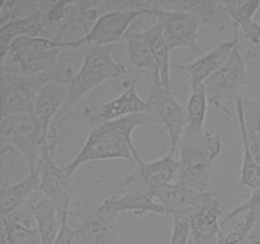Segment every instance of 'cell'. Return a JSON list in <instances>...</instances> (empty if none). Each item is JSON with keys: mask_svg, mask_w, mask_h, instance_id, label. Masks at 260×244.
<instances>
[{"mask_svg": "<svg viewBox=\"0 0 260 244\" xmlns=\"http://www.w3.org/2000/svg\"><path fill=\"white\" fill-rule=\"evenodd\" d=\"M245 53L248 55V57L250 58V60H259L260 61V50H253V48H249Z\"/></svg>", "mask_w": 260, "mask_h": 244, "instance_id": "33", "label": "cell"}, {"mask_svg": "<svg viewBox=\"0 0 260 244\" xmlns=\"http://www.w3.org/2000/svg\"><path fill=\"white\" fill-rule=\"evenodd\" d=\"M151 15V10H121L101 15L89 33L81 37L84 45L111 46L122 41L128 28L139 18Z\"/></svg>", "mask_w": 260, "mask_h": 244, "instance_id": "12", "label": "cell"}, {"mask_svg": "<svg viewBox=\"0 0 260 244\" xmlns=\"http://www.w3.org/2000/svg\"><path fill=\"white\" fill-rule=\"evenodd\" d=\"M139 74L140 71L136 70L128 86L119 96L102 104L98 113L102 118L112 121V119H118L122 117L132 116V114L149 112L147 102L142 99L137 93Z\"/></svg>", "mask_w": 260, "mask_h": 244, "instance_id": "17", "label": "cell"}, {"mask_svg": "<svg viewBox=\"0 0 260 244\" xmlns=\"http://www.w3.org/2000/svg\"><path fill=\"white\" fill-rule=\"evenodd\" d=\"M74 244H85V243H84V241L81 240L80 238H78V236H76V239H75V241H74Z\"/></svg>", "mask_w": 260, "mask_h": 244, "instance_id": "34", "label": "cell"}, {"mask_svg": "<svg viewBox=\"0 0 260 244\" xmlns=\"http://www.w3.org/2000/svg\"><path fill=\"white\" fill-rule=\"evenodd\" d=\"M56 147L57 142L43 152L40 164V192L55 205L61 221H63L70 219L75 190L71 177L63 169V165L60 167L56 163Z\"/></svg>", "mask_w": 260, "mask_h": 244, "instance_id": "8", "label": "cell"}, {"mask_svg": "<svg viewBox=\"0 0 260 244\" xmlns=\"http://www.w3.org/2000/svg\"><path fill=\"white\" fill-rule=\"evenodd\" d=\"M99 208L104 212L118 216L127 214L128 216H144L146 214L170 216L167 207L155 201L145 192H121L111 196L98 203Z\"/></svg>", "mask_w": 260, "mask_h": 244, "instance_id": "14", "label": "cell"}, {"mask_svg": "<svg viewBox=\"0 0 260 244\" xmlns=\"http://www.w3.org/2000/svg\"><path fill=\"white\" fill-rule=\"evenodd\" d=\"M245 244H260V224L253 229V231L250 233V235L246 239Z\"/></svg>", "mask_w": 260, "mask_h": 244, "instance_id": "32", "label": "cell"}, {"mask_svg": "<svg viewBox=\"0 0 260 244\" xmlns=\"http://www.w3.org/2000/svg\"><path fill=\"white\" fill-rule=\"evenodd\" d=\"M222 7L244 37L254 45H259L260 23L255 20V15L260 10V2H223Z\"/></svg>", "mask_w": 260, "mask_h": 244, "instance_id": "21", "label": "cell"}, {"mask_svg": "<svg viewBox=\"0 0 260 244\" xmlns=\"http://www.w3.org/2000/svg\"><path fill=\"white\" fill-rule=\"evenodd\" d=\"M68 97V85L50 83L40 92L35 104V113L42 126L43 136L48 139L52 131V119L58 116Z\"/></svg>", "mask_w": 260, "mask_h": 244, "instance_id": "19", "label": "cell"}, {"mask_svg": "<svg viewBox=\"0 0 260 244\" xmlns=\"http://www.w3.org/2000/svg\"><path fill=\"white\" fill-rule=\"evenodd\" d=\"M233 29L234 37L231 40L218 43L212 50L203 53L202 56H200L193 63L173 65L174 69L185 71L189 75L190 89H196L197 86L205 84V81L208 78H211L216 71L220 70L228 63L236 43L239 42V28L233 24Z\"/></svg>", "mask_w": 260, "mask_h": 244, "instance_id": "13", "label": "cell"}, {"mask_svg": "<svg viewBox=\"0 0 260 244\" xmlns=\"http://www.w3.org/2000/svg\"><path fill=\"white\" fill-rule=\"evenodd\" d=\"M249 61L250 58L241 52L238 42L228 63L205 81L210 104L233 118H236V114L231 112L229 104H236L241 98V90L249 84Z\"/></svg>", "mask_w": 260, "mask_h": 244, "instance_id": "6", "label": "cell"}, {"mask_svg": "<svg viewBox=\"0 0 260 244\" xmlns=\"http://www.w3.org/2000/svg\"><path fill=\"white\" fill-rule=\"evenodd\" d=\"M76 239V231L75 229L70 228L69 225V220H63L61 223L60 233H58L57 238L55 239L53 244H74Z\"/></svg>", "mask_w": 260, "mask_h": 244, "instance_id": "31", "label": "cell"}, {"mask_svg": "<svg viewBox=\"0 0 260 244\" xmlns=\"http://www.w3.org/2000/svg\"><path fill=\"white\" fill-rule=\"evenodd\" d=\"M159 7L162 9H178L192 13L201 20L202 24L210 25L217 32H225L229 28V20H231L221 2H208V0L159 2Z\"/></svg>", "mask_w": 260, "mask_h": 244, "instance_id": "15", "label": "cell"}, {"mask_svg": "<svg viewBox=\"0 0 260 244\" xmlns=\"http://www.w3.org/2000/svg\"><path fill=\"white\" fill-rule=\"evenodd\" d=\"M2 154L8 150L22 152L27 163L28 172L40 169L43 152L52 144L58 141L57 131L53 127L48 139L43 136L42 126L35 112L15 113L2 117L0 124Z\"/></svg>", "mask_w": 260, "mask_h": 244, "instance_id": "5", "label": "cell"}, {"mask_svg": "<svg viewBox=\"0 0 260 244\" xmlns=\"http://www.w3.org/2000/svg\"><path fill=\"white\" fill-rule=\"evenodd\" d=\"M146 102L149 113H151L167 130L170 140L169 150L177 154L189 125L187 108L175 99L173 92L164 88L159 70L152 73Z\"/></svg>", "mask_w": 260, "mask_h": 244, "instance_id": "7", "label": "cell"}, {"mask_svg": "<svg viewBox=\"0 0 260 244\" xmlns=\"http://www.w3.org/2000/svg\"><path fill=\"white\" fill-rule=\"evenodd\" d=\"M62 51L63 48L51 51L12 48V50H9V53L14 56L15 60L18 61L23 74H25V75H36V74L50 73V71L57 69V66L61 64L58 61V56L61 55Z\"/></svg>", "mask_w": 260, "mask_h": 244, "instance_id": "26", "label": "cell"}, {"mask_svg": "<svg viewBox=\"0 0 260 244\" xmlns=\"http://www.w3.org/2000/svg\"><path fill=\"white\" fill-rule=\"evenodd\" d=\"M151 15L161 24L162 33L170 51L189 48L200 56L205 53L198 45L200 27L202 23L194 14L184 10L162 9L157 2L156 8L151 10Z\"/></svg>", "mask_w": 260, "mask_h": 244, "instance_id": "9", "label": "cell"}, {"mask_svg": "<svg viewBox=\"0 0 260 244\" xmlns=\"http://www.w3.org/2000/svg\"><path fill=\"white\" fill-rule=\"evenodd\" d=\"M223 214L218 193L213 188L203 192L202 200L189 218L193 244H220Z\"/></svg>", "mask_w": 260, "mask_h": 244, "instance_id": "10", "label": "cell"}, {"mask_svg": "<svg viewBox=\"0 0 260 244\" xmlns=\"http://www.w3.org/2000/svg\"><path fill=\"white\" fill-rule=\"evenodd\" d=\"M27 206L35 219L36 228L38 229L41 236V243L53 244L60 233L61 223H62L57 208L45 196L29 201Z\"/></svg>", "mask_w": 260, "mask_h": 244, "instance_id": "25", "label": "cell"}, {"mask_svg": "<svg viewBox=\"0 0 260 244\" xmlns=\"http://www.w3.org/2000/svg\"><path fill=\"white\" fill-rule=\"evenodd\" d=\"M83 116L88 122L89 134L74 159L63 165V169L70 177L83 164L98 160L123 159L136 167L142 158L132 140L134 131L146 125L159 124L149 112L108 121L102 118L90 107L85 106Z\"/></svg>", "mask_w": 260, "mask_h": 244, "instance_id": "1", "label": "cell"}, {"mask_svg": "<svg viewBox=\"0 0 260 244\" xmlns=\"http://www.w3.org/2000/svg\"><path fill=\"white\" fill-rule=\"evenodd\" d=\"M48 2L45 8L36 14L27 18H17L10 23L0 27V61L7 57L12 43L19 37H46L45 25H43V13L47 8Z\"/></svg>", "mask_w": 260, "mask_h": 244, "instance_id": "20", "label": "cell"}, {"mask_svg": "<svg viewBox=\"0 0 260 244\" xmlns=\"http://www.w3.org/2000/svg\"><path fill=\"white\" fill-rule=\"evenodd\" d=\"M36 191H40V169L36 172H28L23 179L13 185H2V215H8L24 207L30 195Z\"/></svg>", "mask_w": 260, "mask_h": 244, "instance_id": "23", "label": "cell"}, {"mask_svg": "<svg viewBox=\"0 0 260 244\" xmlns=\"http://www.w3.org/2000/svg\"><path fill=\"white\" fill-rule=\"evenodd\" d=\"M192 211H184V212L173 214L170 218L173 221L172 238L168 244H188L190 238V224L189 218Z\"/></svg>", "mask_w": 260, "mask_h": 244, "instance_id": "29", "label": "cell"}, {"mask_svg": "<svg viewBox=\"0 0 260 244\" xmlns=\"http://www.w3.org/2000/svg\"><path fill=\"white\" fill-rule=\"evenodd\" d=\"M3 244H42L38 229L29 208L24 207L8 215H2Z\"/></svg>", "mask_w": 260, "mask_h": 244, "instance_id": "18", "label": "cell"}, {"mask_svg": "<svg viewBox=\"0 0 260 244\" xmlns=\"http://www.w3.org/2000/svg\"><path fill=\"white\" fill-rule=\"evenodd\" d=\"M222 150L220 132L196 131L188 126L179 147V182L197 192L212 190L213 165Z\"/></svg>", "mask_w": 260, "mask_h": 244, "instance_id": "3", "label": "cell"}, {"mask_svg": "<svg viewBox=\"0 0 260 244\" xmlns=\"http://www.w3.org/2000/svg\"><path fill=\"white\" fill-rule=\"evenodd\" d=\"M114 46H81L83 64L68 85V97L57 117H68L86 94L107 80H119L126 75V66L113 58Z\"/></svg>", "mask_w": 260, "mask_h": 244, "instance_id": "4", "label": "cell"}, {"mask_svg": "<svg viewBox=\"0 0 260 244\" xmlns=\"http://www.w3.org/2000/svg\"><path fill=\"white\" fill-rule=\"evenodd\" d=\"M145 42L149 46L151 51L154 60L156 63L157 70H159L161 83L167 90L173 92L172 89V78H170V71H172V63H170V48L165 41L164 33H162L161 24L156 20V23L152 25H144L141 32Z\"/></svg>", "mask_w": 260, "mask_h": 244, "instance_id": "22", "label": "cell"}, {"mask_svg": "<svg viewBox=\"0 0 260 244\" xmlns=\"http://www.w3.org/2000/svg\"><path fill=\"white\" fill-rule=\"evenodd\" d=\"M208 96L205 84L197 86L196 89H190V96L187 102L188 126L196 131H205V122L207 117L208 108Z\"/></svg>", "mask_w": 260, "mask_h": 244, "instance_id": "28", "label": "cell"}, {"mask_svg": "<svg viewBox=\"0 0 260 244\" xmlns=\"http://www.w3.org/2000/svg\"><path fill=\"white\" fill-rule=\"evenodd\" d=\"M235 119L238 121L239 131H240L241 146H243V160H241L240 168V186L249 188L251 191H255L260 188V169L258 164H256L255 159H254L250 145H249L248 129H246L245 113H244V104L241 98H239L235 104Z\"/></svg>", "mask_w": 260, "mask_h": 244, "instance_id": "24", "label": "cell"}, {"mask_svg": "<svg viewBox=\"0 0 260 244\" xmlns=\"http://www.w3.org/2000/svg\"><path fill=\"white\" fill-rule=\"evenodd\" d=\"M75 71L68 63H61L53 71L36 75L22 73L19 64L13 55L0 61L2 84V117L24 112H35L36 99L40 92L50 83L69 85Z\"/></svg>", "mask_w": 260, "mask_h": 244, "instance_id": "2", "label": "cell"}, {"mask_svg": "<svg viewBox=\"0 0 260 244\" xmlns=\"http://www.w3.org/2000/svg\"><path fill=\"white\" fill-rule=\"evenodd\" d=\"M145 25V17L139 18L128 30L126 35L123 36L122 41L127 43V53H128V58L131 61L132 65L136 68L137 71L141 70H150L154 73L157 70L156 63L154 60L151 51H150L149 46L145 42L144 37H142L141 32L142 28Z\"/></svg>", "mask_w": 260, "mask_h": 244, "instance_id": "27", "label": "cell"}, {"mask_svg": "<svg viewBox=\"0 0 260 244\" xmlns=\"http://www.w3.org/2000/svg\"><path fill=\"white\" fill-rule=\"evenodd\" d=\"M147 195L170 211V216L177 212L190 211L198 206L203 192H197L182 182L157 186L147 190Z\"/></svg>", "mask_w": 260, "mask_h": 244, "instance_id": "16", "label": "cell"}, {"mask_svg": "<svg viewBox=\"0 0 260 244\" xmlns=\"http://www.w3.org/2000/svg\"><path fill=\"white\" fill-rule=\"evenodd\" d=\"M71 219H78L76 224V236L85 244H117L119 234L117 216L113 214L104 212L98 205L91 207H78L71 211Z\"/></svg>", "mask_w": 260, "mask_h": 244, "instance_id": "11", "label": "cell"}, {"mask_svg": "<svg viewBox=\"0 0 260 244\" xmlns=\"http://www.w3.org/2000/svg\"><path fill=\"white\" fill-rule=\"evenodd\" d=\"M244 104V113L248 130L256 132L260 136V101L241 97Z\"/></svg>", "mask_w": 260, "mask_h": 244, "instance_id": "30", "label": "cell"}]
</instances>
